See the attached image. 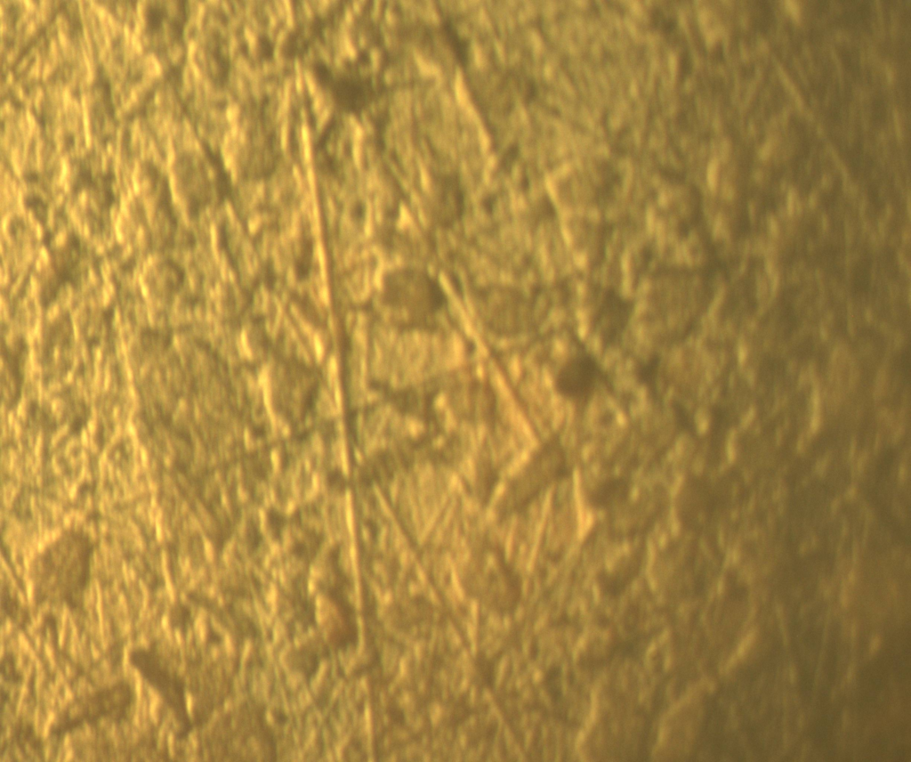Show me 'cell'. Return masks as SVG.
Here are the masks:
<instances>
[{"label":"cell","instance_id":"6da1fadb","mask_svg":"<svg viewBox=\"0 0 911 762\" xmlns=\"http://www.w3.org/2000/svg\"><path fill=\"white\" fill-rule=\"evenodd\" d=\"M98 541L78 528L64 530L36 558L42 578L50 579L57 597L70 610L83 606Z\"/></svg>","mask_w":911,"mask_h":762},{"label":"cell","instance_id":"7a4b0ae2","mask_svg":"<svg viewBox=\"0 0 911 762\" xmlns=\"http://www.w3.org/2000/svg\"><path fill=\"white\" fill-rule=\"evenodd\" d=\"M389 303L413 323L426 321L445 304L439 284L426 273L414 270L395 272L389 288Z\"/></svg>","mask_w":911,"mask_h":762},{"label":"cell","instance_id":"3957f363","mask_svg":"<svg viewBox=\"0 0 911 762\" xmlns=\"http://www.w3.org/2000/svg\"><path fill=\"white\" fill-rule=\"evenodd\" d=\"M129 661L172 709L181 725L182 730L180 738L185 737L190 727L186 713L182 679L169 669L155 644H152L150 648L140 647L132 650L129 654Z\"/></svg>","mask_w":911,"mask_h":762},{"label":"cell","instance_id":"277c9868","mask_svg":"<svg viewBox=\"0 0 911 762\" xmlns=\"http://www.w3.org/2000/svg\"><path fill=\"white\" fill-rule=\"evenodd\" d=\"M605 381V373L598 360L590 353L569 356L554 377L558 394L574 403L589 401Z\"/></svg>","mask_w":911,"mask_h":762},{"label":"cell","instance_id":"5b68a950","mask_svg":"<svg viewBox=\"0 0 911 762\" xmlns=\"http://www.w3.org/2000/svg\"><path fill=\"white\" fill-rule=\"evenodd\" d=\"M477 302L483 323L493 332L512 336L520 330L522 302L516 290L506 288L485 289Z\"/></svg>","mask_w":911,"mask_h":762},{"label":"cell","instance_id":"8992f818","mask_svg":"<svg viewBox=\"0 0 911 762\" xmlns=\"http://www.w3.org/2000/svg\"><path fill=\"white\" fill-rule=\"evenodd\" d=\"M134 701V691L130 684L118 682L86 696L81 704V713L76 717L82 724L85 721L93 725L101 719L122 723L127 719Z\"/></svg>","mask_w":911,"mask_h":762},{"label":"cell","instance_id":"52a82bcc","mask_svg":"<svg viewBox=\"0 0 911 762\" xmlns=\"http://www.w3.org/2000/svg\"><path fill=\"white\" fill-rule=\"evenodd\" d=\"M28 345L19 337L12 345H2V392L4 403L9 409L15 407L21 395Z\"/></svg>","mask_w":911,"mask_h":762},{"label":"cell","instance_id":"ba28073f","mask_svg":"<svg viewBox=\"0 0 911 762\" xmlns=\"http://www.w3.org/2000/svg\"><path fill=\"white\" fill-rule=\"evenodd\" d=\"M145 267L146 279L159 294L167 295V291H172L174 285L170 277L173 272V264L170 259L166 256L157 257Z\"/></svg>","mask_w":911,"mask_h":762},{"label":"cell","instance_id":"9c48e42d","mask_svg":"<svg viewBox=\"0 0 911 762\" xmlns=\"http://www.w3.org/2000/svg\"><path fill=\"white\" fill-rule=\"evenodd\" d=\"M73 408L74 409L70 418L69 426L70 431L73 434H77L83 430V428L86 425L88 418L90 417L91 412L90 409L87 407L86 403L84 401H76V404L73 406Z\"/></svg>","mask_w":911,"mask_h":762},{"label":"cell","instance_id":"30bf717a","mask_svg":"<svg viewBox=\"0 0 911 762\" xmlns=\"http://www.w3.org/2000/svg\"><path fill=\"white\" fill-rule=\"evenodd\" d=\"M190 620V612L181 604H177L170 611V626L173 629L185 632Z\"/></svg>","mask_w":911,"mask_h":762},{"label":"cell","instance_id":"8fae6325","mask_svg":"<svg viewBox=\"0 0 911 762\" xmlns=\"http://www.w3.org/2000/svg\"><path fill=\"white\" fill-rule=\"evenodd\" d=\"M1 672L4 679L14 685L22 681V676L15 665V658L12 653H7L1 661Z\"/></svg>","mask_w":911,"mask_h":762},{"label":"cell","instance_id":"7c38bea8","mask_svg":"<svg viewBox=\"0 0 911 762\" xmlns=\"http://www.w3.org/2000/svg\"><path fill=\"white\" fill-rule=\"evenodd\" d=\"M165 16L166 11L163 7L150 5L145 13L146 25L149 30L153 32L158 31Z\"/></svg>","mask_w":911,"mask_h":762}]
</instances>
